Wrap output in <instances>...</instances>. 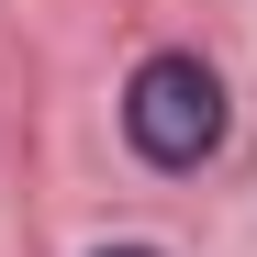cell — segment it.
<instances>
[{"mask_svg": "<svg viewBox=\"0 0 257 257\" xmlns=\"http://www.w3.org/2000/svg\"><path fill=\"white\" fill-rule=\"evenodd\" d=\"M123 135H135L146 168H201L224 146V78L201 56H146L135 90H123Z\"/></svg>", "mask_w": 257, "mask_h": 257, "instance_id": "cell-1", "label": "cell"}, {"mask_svg": "<svg viewBox=\"0 0 257 257\" xmlns=\"http://www.w3.org/2000/svg\"><path fill=\"white\" fill-rule=\"evenodd\" d=\"M101 257H157V246H101Z\"/></svg>", "mask_w": 257, "mask_h": 257, "instance_id": "cell-2", "label": "cell"}]
</instances>
